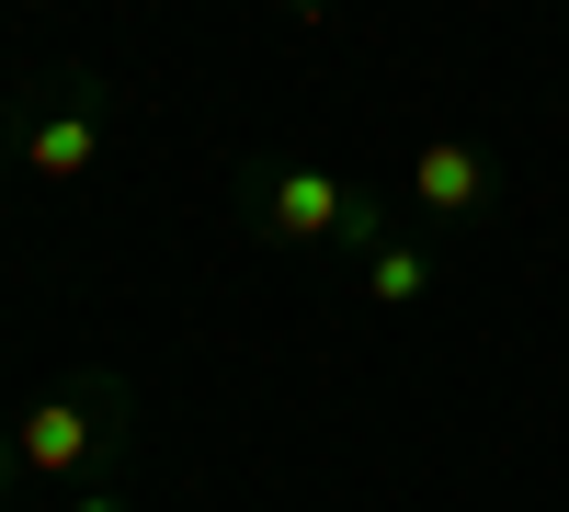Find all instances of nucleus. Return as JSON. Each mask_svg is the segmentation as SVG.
<instances>
[{"label":"nucleus","mask_w":569,"mask_h":512,"mask_svg":"<svg viewBox=\"0 0 569 512\" xmlns=\"http://www.w3.org/2000/svg\"><path fill=\"white\" fill-rule=\"evenodd\" d=\"M262 240H284V251H330V240H388V205H365V194H342L319 160H273L262 171Z\"/></svg>","instance_id":"nucleus-1"},{"label":"nucleus","mask_w":569,"mask_h":512,"mask_svg":"<svg viewBox=\"0 0 569 512\" xmlns=\"http://www.w3.org/2000/svg\"><path fill=\"white\" fill-rule=\"evenodd\" d=\"M410 205L421 217H479L490 205V149L479 137H421L410 149Z\"/></svg>","instance_id":"nucleus-2"},{"label":"nucleus","mask_w":569,"mask_h":512,"mask_svg":"<svg viewBox=\"0 0 569 512\" xmlns=\"http://www.w3.org/2000/svg\"><path fill=\"white\" fill-rule=\"evenodd\" d=\"M91 444H103V422H91L80 399H34L23 422H12V468H34V479H80Z\"/></svg>","instance_id":"nucleus-3"},{"label":"nucleus","mask_w":569,"mask_h":512,"mask_svg":"<svg viewBox=\"0 0 569 512\" xmlns=\"http://www.w3.org/2000/svg\"><path fill=\"white\" fill-rule=\"evenodd\" d=\"M23 160H34L46 182H80L91 160H103V126H91V114H34V137H23Z\"/></svg>","instance_id":"nucleus-4"},{"label":"nucleus","mask_w":569,"mask_h":512,"mask_svg":"<svg viewBox=\"0 0 569 512\" xmlns=\"http://www.w3.org/2000/svg\"><path fill=\"white\" fill-rule=\"evenodd\" d=\"M365 297L376 308H421V297H433V251H421V240H376L365 251Z\"/></svg>","instance_id":"nucleus-5"},{"label":"nucleus","mask_w":569,"mask_h":512,"mask_svg":"<svg viewBox=\"0 0 569 512\" xmlns=\"http://www.w3.org/2000/svg\"><path fill=\"white\" fill-rule=\"evenodd\" d=\"M330 12H342V0H284V23H330Z\"/></svg>","instance_id":"nucleus-6"},{"label":"nucleus","mask_w":569,"mask_h":512,"mask_svg":"<svg viewBox=\"0 0 569 512\" xmlns=\"http://www.w3.org/2000/svg\"><path fill=\"white\" fill-rule=\"evenodd\" d=\"M69 512H126V501H114V490H91V501H69Z\"/></svg>","instance_id":"nucleus-7"},{"label":"nucleus","mask_w":569,"mask_h":512,"mask_svg":"<svg viewBox=\"0 0 569 512\" xmlns=\"http://www.w3.org/2000/svg\"><path fill=\"white\" fill-rule=\"evenodd\" d=\"M0 468H12V433H0Z\"/></svg>","instance_id":"nucleus-8"}]
</instances>
